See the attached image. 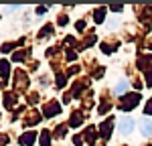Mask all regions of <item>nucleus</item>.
Here are the masks:
<instances>
[{"label": "nucleus", "instance_id": "f257e3e1", "mask_svg": "<svg viewBox=\"0 0 152 146\" xmlns=\"http://www.w3.org/2000/svg\"><path fill=\"white\" fill-rule=\"evenodd\" d=\"M132 126H134L132 118H122V122H120V132L122 134H130L132 132Z\"/></svg>", "mask_w": 152, "mask_h": 146}, {"label": "nucleus", "instance_id": "7ed1b4c3", "mask_svg": "<svg viewBox=\"0 0 152 146\" xmlns=\"http://www.w3.org/2000/svg\"><path fill=\"white\" fill-rule=\"evenodd\" d=\"M126 87H128V83H126V81H122V83H120V85L116 87V91H118V93H122V91H124Z\"/></svg>", "mask_w": 152, "mask_h": 146}, {"label": "nucleus", "instance_id": "f03ea898", "mask_svg": "<svg viewBox=\"0 0 152 146\" xmlns=\"http://www.w3.org/2000/svg\"><path fill=\"white\" fill-rule=\"evenodd\" d=\"M142 134H144V136H150V134H152V122H144Z\"/></svg>", "mask_w": 152, "mask_h": 146}, {"label": "nucleus", "instance_id": "20e7f679", "mask_svg": "<svg viewBox=\"0 0 152 146\" xmlns=\"http://www.w3.org/2000/svg\"><path fill=\"white\" fill-rule=\"evenodd\" d=\"M146 112H148V114H152V101L148 104V108H146Z\"/></svg>", "mask_w": 152, "mask_h": 146}]
</instances>
